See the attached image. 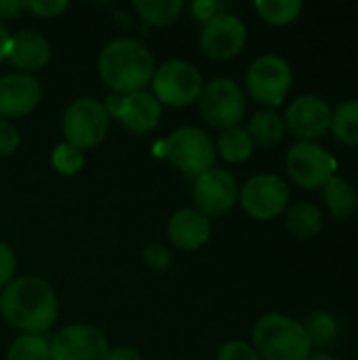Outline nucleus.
Instances as JSON below:
<instances>
[{
	"instance_id": "obj_16",
	"label": "nucleus",
	"mask_w": 358,
	"mask_h": 360,
	"mask_svg": "<svg viewBox=\"0 0 358 360\" xmlns=\"http://www.w3.org/2000/svg\"><path fill=\"white\" fill-rule=\"evenodd\" d=\"M42 99V86L32 74L0 76V118H21L32 114Z\"/></svg>"
},
{
	"instance_id": "obj_24",
	"label": "nucleus",
	"mask_w": 358,
	"mask_h": 360,
	"mask_svg": "<svg viewBox=\"0 0 358 360\" xmlns=\"http://www.w3.org/2000/svg\"><path fill=\"white\" fill-rule=\"evenodd\" d=\"M331 131L340 143L358 146V99H346L333 110Z\"/></svg>"
},
{
	"instance_id": "obj_37",
	"label": "nucleus",
	"mask_w": 358,
	"mask_h": 360,
	"mask_svg": "<svg viewBox=\"0 0 358 360\" xmlns=\"http://www.w3.org/2000/svg\"><path fill=\"white\" fill-rule=\"evenodd\" d=\"M8 38H11V34H8V30L4 27V23L0 21V63H2V59L6 57V46H8Z\"/></svg>"
},
{
	"instance_id": "obj_2",
	"label": "nucleus",
	"mask_w": 358,
	"mask_h": 360,
	"mask_svg": "<svg viewBox=\"0 0 358 360\" xmlns=\"http://www.w3.org/2000/svg\"><path fill=\"white\" fill-rule=\"evenodd\" d=\"M101 80L118 95L143 91L156 72L152 51L135 38H116L108 42L97 59Z\"/></svg>"
},
{
	"instance_id": "obj_15",
	"label": "nucleus",
	"mask_w": 358,
	"mask_h": 360,
	"mask_svg": "<svg viewBox=\"0 0 358 360\" xmlns=\"http://www.w3.org/2000/svg\"><path fill=\"white\" fill-rule=\"evenodd\" d=\"M247 44V25L230 13H222L207 21L200 32V49L213 61L236 57Z\"/></svg>"
},
{
	"instance_id": "obj_6",
	"label": "nucleus",
	"mask_w": 358,
	"mask_h": 360,
	"mask_svg": "<svg viewBox=\"0 0 358 360\" xmlns=\"http://www.w3.org/2000/svg\"><path fill=\"white\" fill-rule=\"evenodd\" d=\"M293 74L287 59L268 53L260 55L245 74L247 93L262 105L279 108L291 91Z\"/></svg>"
},
{
	"instance_id": "obj_14",
	"label": "nucleus",
	"mask_w": 358,
	"mask_h": 360,
	"mask_svg": "<svg viewBox=\"0 0 358 360\" xmlns=\"http://www.w3.org/2000/svg\"><path fill=\"white\" fill-rule=\"evenodd\" d=\"M331 105L319 95H302L293 99L285 112V129L300 141H317L331 129Z\"/></svg>"
},
{
	"instance_id": "obj_20",
	"label": "nucleus",
	"mask_w": 358,
	"mask_h": 360,
	"mask_svg": "<svg viewBox=\"0 0 358 360\" xmlns=\"http://www.w3.org/2000/svg\"><path fill=\"white\" fill-rule=\"evenodd\" d=\"M247 133H249L253 146L274 148L285 135V122L274 110H260L249 118Z\"/></svg>"
},
{
	"instance_id": "obj_7",
	"label": "nucleus",
	"mask_w": 358,
	"mask_h": 360,
	"mask_svg": "<svg viewBox=\"0 0 358 360\" xmlns=\"http://www.w3.org/2000/svg\"><path fill=\"white\" fill-rule=\"evenodd\" d=\"M245 93L232 78H213L207 82L198 97V112L207 124L215 129H232L245 116Z\"/></svg>"
},
{
	"instance_id": "obj_22",
	"label": "nucleus",
	"mask_w": 358,
	"mask_h": 360,
	"mask_svg": "<svg viewBox=\"0 0 358 360\" xmlns=\"http://www.w3.org/2000/svg\"><path fill=\"white\" fill-rule=\"evenodd\" d=\"M253 141L247 133V129L243 127H232V129H226L222 131L217 143H215V150L217 154L226 160V162H245L247 158H251L253 154Z\"/></svg>"
},
{
	"instance_id": "obj_38",
	"label": "nucleus",
	"mask_w": 358,
	"mask_h": 360,
	"mask_svg": "<svg viewBox=\"0 0 358 360\" xmlns=\"http://www.w3.org/2000/svg\"><path fill=\"white\" fill-rule=\"evenodd\" d=\"M308 360H338V359H335V356H331V354L321 352V354H310V359Z\"/></svg>"
},
{
	"instance_id": "obj_12",
	"label": "nucleus",
	"mask_w": 358,
	"mask_h": 360,
	"mask_svg": "<svg viewBox=\"0 0 358 360\" xmlns=\"http://www.w3.org/2000/svg\"><path fill=\"white\" fill-rule=\"evenodd\" d=\"M103 108L110 118L112 116L118 118L129 131H133L137 135H146V133L154 131L158 127L160 114H162L158 99L148 91H137L131 95L112 93L106 99Z\"/></svg>"
},
{
	"instance_id": "obj_5",
	"label": "nucleus",
	"mask_w": 358,
	"mask_h": 360,
	"mask_svg": "<svg viewBox=\"0 0 358 360\" xmlns=\"http://www.w3.org/2000/svg\"><path fill=\"white\" fill-rule=\"evenodd\" d=\"M61 129L65 141L84 152L97 148L106 139L110 129V116L101 101L93 97H78L65 108Z\"/></svg>"
},
{
	"instance_id": "obj_21",
	"label": "nucleus",
	"mask_w": 358,
	"mask_h": 360,
	"mask_svg": "<svg viewBox=\"0 0 358 360\" xmlns=\"http://www.w3.org/2000/svg\"><path fill=\"white\" fill-rule=\"evenodd\" d=\"M323 200L331 215L335 217H350L358 209L357 188L346 181L344 177H331L323 186Z\"/></svg>"
},
{
	"instance_id": "obj_34",
	"label": "nucleus",
	"mask_w": 358,
	"mask_h": 360,
	"mask_svg": "<svg viewBox=\"0 0 358 360\" xmlns=\"http://www.w3.org/2000/svg\"><path fill=\"white\" fill-rule=\"evenodd\" d=\"M224 13V2H217V0H196L192 4V15L196 21H200L203 25L207 21H211L213 17L222 15Z\"/></svg>"
},
{
	"instance_id": "obj_17",
	"label": "nucleus",
	"mask_w": 358,
	"mask_h": 360,
	"mask_svg": "<svg viewBox=\"0 0 358 360\" xmlns=\"http://www.w3.org/2000/svg\"><path fill=\"white\" fill-rule=\"evenodd\" d=\"M21 74H32L42 70L51 61V44L49 40L32 30H23L8 38L6 57Z\"/></svg>"
},
{
	"instance_id": "obj_30",
	"label": "nucleus",
	"mask_w": 358,
	"mask_h": 360,
	"mask_svg": "<svg viewBox=\"0 0 358 360\" xmlns=\"http://www.w3.org/2000/svg\"><path fill=\"white\" fill-rule=\"evenodd\" d=\"M70 4L65 0H27L25 2V11L34 13L36 17H42V19H51V17H57L61 15Z\"/></svg>"
},
{
	"instance_id": "obj_18",
	"label": "nucleus",
	"mask_w": 358,
	"mask_h": 360,
	"mask_svg": "<svg viewBox=\"0 0 358 360\" xmlns=\"http://www.w3.org/2000/svg\"><path fill=\"white\" fill-rule=\"evenodd\" d=\"M169 240L181 251H196L211 236V221L196 209H179L167 226Z\"/></svg>"
},
{
	"instance_id": "obj_33",
	"label": "nucleus",
	"mask_w": 358,
	"mask_h": 360,
	"mask_svg": "<svg viewBox=\"0 0 358 360\" xmlns=\"http://www.w3.org/2000/svg\"><path fill=\"white\" fill-rule=\"evenodd\" d=\"M17 270V257L13 253V249L0 240V289H4L8 283H13Z\"/></svg>"
},
{
	"instance_id": "obj_25",
	"label": "nucleus",
	"mask_w": 358,
	"mask_h": 360,
	"mask_svg": "<svg viewBox=\"0 0 358 360\" xmlns=\"http://www.w3.org/2000/svg\"><path fill=\"white\" fill-rule=\"evenodd\" d=\"M302 0H257L255 11L270 25H289L302 15Z\"/></svg>"
},
{
	"instance_id": "obj_9",
	"label": "nucleus",
	"mask_w": 358,
	"mask_h": 360,
	"mask_svg": "<svg viewBox=\"0 0 358 360\" xmlns=\"http://www.w3.org/2000/svg\"><path fill=\"white\" fill-rule=\"evenodd\" d=\"M289 186L274 173H260L251 177L238 192L241 207L245 213L260 221L279 217L289 207Z\"/></svg>"
},
{
	"instance_id": "obj_1",
	"label": "nucleus",
	"mask_w": 358,
	"mask_h": 360,
	"mask_svg": "<svg viewBox=\"0 0 358 360\" xmlns=\"http://www.w3.org/2000/svg\"><path fill=\"white\" fill-rule=\"evenodd\" d=\"M59 312V302L53 287L38 276H21L13 278L2 289L0 295V314L2 319L27 333V335H44Z\"/></svg>"
},
{
	"instance_id": "obj_8",
	"label": "nucleus",
	"mask_w": 358,
	"mask_h": 360,
	"mask_svg": "<svg viewBox=\"0 0 358 360\" xmlns=\"http://www.w3.org/2000/svg\"><path fill=\"white\" fill-rule=\"evenodd\" d=\"M152 95L158 99V103L171 105V108H186L194 101H198L203 91V76L200 72L181 59H171L156 68L152 76Z\"/></svg>"
},
{
	"instance_id": "obj_28",
	"label": "nucleus",
	"mask_w": 358,
	"mask_h": 360,
	"mask_svg": "<svg viewBox=\"0 0 358 360\" xmlns=\"http://www.w3.org/2000/svg\"><path fill=\"white\" fill-rule=\"evenodd\" d=\"M51 162L53 169L61 175H76L82 167H84V152L70 146L68 141L55 146L53 154H51Z\"/></svg>"
},
{
	"instance_id": "obj_11",
	"label": "nucleus",
	"mask_w": 358,
	"mask_h": 360,
	"mask_svg": "<svg viewBox=\"0 0 358 360\" xmlns=\"http://www.w3.org/2000/svg\"><path fill=\"white\" fill-rule=\"evenodd\" d=\"M194 209L205 217H219L234 209L238 202V184L226 169H211L194 177L192 186Z\"/></svg>"
},
{
	"instance_id": "obj_29",
	"label": "nucleus",
	"mask_w": 358,
	"mask_h": 360,
	"mask_svg": "<svg viewBox=\"0 0 358 360\" xmlns=\"http://www.w3.org/2000/svg\"><path fill=\"white\" fill-rule=\"evenodd\" d=\"M217 360H262L260 354L255 352L253 344L243 342V340H232L222 346Z\"/></svg>"
},
{
	"instance_id": "obj_4",
	"label": "nucleus",
	"mask_w": 358,
	"mask_h": 360,
	"mask_svg": "<svg viewBox=\"0 0 358 360\" xmlns=\"http://www.w3.org/2000/svg\"><path fill=\"white\" fill-rule=\"evenodd\" d=\"M165 156L184 175L198 177L215 169V141L198 127H179L162 141Z\"/></svg>"
},
{
	"instance_id": "obj_32",
	"label": "nucleus",
	"mask_w": 358,
	"mask_h": 360,
	"mask_svg": "<svg viewBox=\"0 0 358 360\" xmlns=\"http://www.w3.org/2000/svg\"><path fill=\"white\" fill-rule=\"evenodd\" d=\"M21 143V135L17 131V127L6 120L0 118V156H11Z\"/></svg>"
},
{
	"instance_id": "obj_26",
	"label": "nucleus",
	"mask_w": 358,
	"mask_h": 360,
	"mask_svg": "<svg viewBox=\"0 0 358 360\" xmlns=\"http://www.w3.org/2000/svg\"><path fill=\"white\" fill-rule=\"evenodd\" d=\"M6 360H51V342L44 335H19L8 346Z\"/></svg>"
},
{
	"instance_id": "obj_27",
	"label": "nucleus",
	"mask_w": 358,
	"mask_h": 360,
	"mask_svg": "<svg viewBox=\"0 0 358 360\" xmlns=\"http://www.w3.org/2000/svg\"><path fill=\"white\" fill-rule=\"evenodd\" d=\"M312 346H329L338 340V333H340V327H338V321L327 314V312H314L306 325H304Z\"/></svg>"
},
{
	"instance_id": "obj_13",
	"label": "nucleus",
	"mask_w": 358,
	"mask_h": 360,
	"mask_svg": "<svg viewBox=\"0 0 358 360\" xmlns=\"http://www.w3.org/2000/svg\"><path fill=\"white\" fill-rule=\"evenodd\" d=\"M51 360H106L110 346L106 335L91 325H70L53 335Z\"/></svg>"
},
{
	"instance_id": "obj_19",
	"label": "nucleus",
	"mask_w": 358,
	"mask_h": 360,
	"mask_svg": "<svg viewBox=\"0 0 358 360\" xmlns=\"http://www.w3.org/2000/svg\"><path fill=\"white\" fill-rule=\"evenodd\" d=\"M323 221L325 219L321 209L312 202H295L293 207H289L285 215V226L289 234L302 240L319 236L323 230Z\"/></svg>"
},
{
	"instance_id": "obj_35",
	"label": "nucleus",
	"mask_w": 358,
	"mask_h": 360,
	"mask_svg": "<svg viewBox=\"0 0 358 360\" xmlns=\"http://www.w3.org/2000/svg\"><path fill=\"white\" fill-rule=\"evenodd\" d=\"M21 11H25V2L19 0H0V21L15 19Z\"/></svg>"
},
{
	"instance_id": "obj_23",
	"label": "nucleus",
	"mask_w": 358,
	"mask_h": 360,
	"mask_svg": "<svg viewBox=\"0 0 358 360\" xmlns=\"http://www.w3.org/2000/svg\"><path fill=\"white\" fill-rule=\"evenodd\" d=\"M133 6L146 23L158 27L175 23L186 8L181 0H135Z\"/></svg>"
},
{
	"instance_id": "obj_31",
	"label": "nucleus",
	"mask_w": 358,
	"mask_h": 360,
	"mask_svg": "<svg viewBox=\"0 0 358 360\" xmlns=\"http://www.w3.org/2000/svg\"><path fill=\"white\" fill-rule=\"evenodd\" d=\"M143 259L152 270H158V272H165L173 264L171 251L162 245H148L143 249Z\"/></svg>"
},
{
	"instance_id": "obj_3",
	"label": "nucleus",
	"mask_w": 358,
	"mask_h": 360,
	"mask_svg": "<svg viewBox=\"0 0 358 360\" xmlns=\"http://www.w3.org/2000/svg\"><path fill=\"white\" fill-rule=\"evenodd\" d=\"M253 348L262 360H308L312 354L304 325L281 312L264 314L255 323Z\"/></svg>"
},
{
	"instance_id": "obj_10",
	"label": "nucleus",
	"mask_w": 358,
	"mask_h": 360,
	"mask_svg": "<svg viewBox=\"0 0 358 360\" xmlns=\"http://www.w3.org/2000/svg\"><path fill=\"white\" fill-rule=\"evenodd\" d=\"M287 171L300 188L317 190L335 177L338 160L317 141H298L287 152Z\"/></svg>"
},
{
	"instance_id": "obj_36",
	"label": "nucleus",
	"mask_w": 358,
	"mask_h": 360,
	"mask_svg": "<svg viewBox=\"0 0 358 360\" xmlns=\"http://www.w3.org/2000/svg\"><path fill=\"white\" fill-rule=\"evenodd\" d=\"M106 360H141V354L131 346H120V348L110 350Z\"/></svg>"
}]
</instances>
